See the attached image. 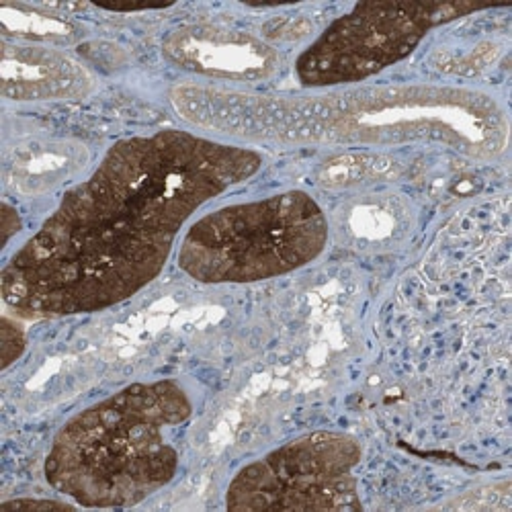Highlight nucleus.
I'll list each match as a JSON object with an SVG mask.
<instances>
[{
	"label": "nucleus",
	"mask_w": 512,
	"mask_h": 512,
	"mask_svg": "<svg viewBox=\"0 0 512 512\" xmlns=\"http://www.w3.org/2000/svg\"><path fill=\"white\" fill-rule=\"evenodd\" d=\"M263 162L250 146L187 130L117 140L11 256L0 273L5 304L62 318L132 300L164 271L195 213Z\"/></svg>",
	"instance_id": "1"
},
{
	"label": "nucleus",
	"mask_w": 512,
	"mask_h": 512,
	"mask_svg": "<svg viewBox=\"0 0 512 512\" xmlns=\"http://www.w3.org/2000/svg\"><path fill=\"white\" fill-rule=\"evenodd\" d=\"M168 99L195 130L242 146L433 144L472 160H494L506 150L510 134L498 99L451 84H379L275 95L183 82Z\"/></svg>",
	"instance_id": "2"
},
{
	"label": "nucleus",
	"mask_w": 512,
	"mask_h": 512,
	"mask_svg": "<svg viewBox=\"0 0 512 512\" xmlns=\"http://www.w3.org/2000/svg\"><path fill=\"white\" fill-rule=\"evenodd\" d=\"M191 416L179 381L130 383L62 426L46 455V480L82 508H134L175 480V435Z\"/></svg>",
	"instance_id": "3"
},
{
	"label": "nucleus",
	"mask_w": 512,
	"mask_h": 512,
	"mask_svg": "<svg viewBox=\"0 0 512 512\" xmlns=\"http://www.w3.org/2000/svg\"><path fill=\"white\" fill-rule=\"evenodd\" d=\"M330 240L322 205L291 189L230 203L195 220L179 246V269L203 285L259 283L320 259Z\"/></svg>",
	"instance_id": "4"
},
{
	"label": "nucleus",
	"mask_w": 512,
	"mask_h": 512,
	"mask_svg": "<svg viewBox=\"0 0 512 512\" xmlns=\"http://www.w3.org/2000/svg\"><path fill=\"white\" fill-rule=\"evenodd\" d=\"M484 9L488 5L359 3L297 56L295 76L312 91L355 87L406 60L431 31Z\"/></svg>",
	"instance_id": "5"
},
{
	"label": "nucleus",
	"mask_w": 512,
	"mask_h": 512,
	"mask_svg": "<svg viewBox=\"0 0 512 512\" xmlns=\"http://www.w3.org/2000/svg\"><path fill=\"white\" fill-rule=\"evenodd\" d=\"M361 443L338 431H312L242 465L226 490L234 512L361 510Z\"/></svg>",
	"instance_id": "6"
},
{
	"label": "nucleus",
	"mask_w": 512,
	"mask_h": 512,
	"mask_svg": "<svg viewBox=\"0 0 512 512\" xmlns=\"http://www.w3.org/2000/svg\"><path fill=\"white\" fill-rule=\"evenodd\" d=\"M162 56L175 68L224 82H261L279 68V52L246 31L218 25H185L166 33Z\"/></svg>",
	"instance_id": "7"
},
{
	"label": "nucleus",
	"mask_w": 512,
	"mask_h": 512,
	"mask_svg": "<svg viewBox=\"0 0 512 512\" xmlns=\"http://www.w3.org/2000/svg\"><path fill=\"white\" fill-rule=\"evenodd\" d=\"M3 97L19 103L78 101L89 97L95 80L89 70L60 50L3 44Z\"/></svg>",
	"instance_id": "8"
},
{
	"label": "nucleus",
	"mask_w": 512,
	"mask_h": 512,
	"mask_svg": "<svg viewBox=\"0 0 512 512\" xmlns=\"http://www.w3.org/2000/svg\"><path fill=\"white\" fill-rule=\"evenodd\" d=\"M27 340L19 322L9 316L0 318V349H3V369H9L25 353Z\"/></svg>",
	"instance_id": "9"
},
{
	"label": "nucleus",
	"mask_w": 512,
	"mask_h": 512,
	"mask_svg": "<svg viewBox=\"0 0 512 512\" xmlns=\"http://www.w3.org/2000/svg\"><path fill=\"white\" fill-rule=\"evenodd\" d=\"M7 508H17V510H52V508H60V510H70L76 508V504L64 502V500H41V498H17V500H7L0 504V510Z\"/></svg>",
	"instance_id": "10"
},
{
	"label": "nucleus",
	"mask_w": 512,
	"mask_h": 512,
	"mask_svg": "<svg viewBox=\"0 0 512 512\" xmlns=\"http://www.w3.org/2000/svg\"><path fill=\"white\" fill-rule=\"evenodd\" d=\"M0 211H3V246L9 244V240L21 230V218L15 207H11L7 201L0 205Z\"/></svg>",
	"instance_id": "11"
}]
</instances>
